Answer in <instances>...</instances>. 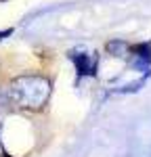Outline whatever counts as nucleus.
<instances>
[{"mask_svg": "<svg viewBox=\"0 0 151 157\" xmlns=\"http://www.w3.org/2000/svg\"><path fill=\"white\" fill-rule=\"evenodd\" d=\"M11 103L21 109H42L50 97V82L42 75H17L6 88Z\"/></svg>", "mask_w": 151, "mask_h": 157, "instance_id": "nucleus-1", "label": "nucleus"}, {"mask_svg": "<svg viewBox=\"0 0 151 157\" xmlns=\"http://www.w3.org/2000/svg\"><path fill=\"white\" fill-rule=\"evenodd\" d=\"M74 61H76V67H78V73L80 75L95 71V63L88 59L86 55H74Z\"/></svg>", "mask_w": 151, "mask_h": 157, "instance_id": "nucleus-2", "label": "nucleus"}, {"mask_svg": "<svg viewBox=\"0 0 151 157\" xmlns=\"http://www.w3.org/2000/svg\"><path fill=\"white\" fill-rule=\"evenodd\" d=\"M107 52L111 55V57H124L126 52H128V44H126L124 40H111V42H107Z\"/></svg>", "mask_w": 151, "mask_h": 157, "instance_id": "nucleus-3", "label": "nucleus"}, {"mask_svg": "<svg viewBox=\"0 0 151 157\" xmlns=\"http://www.w3.org/2000/svg\"><path fill=\"white\" fill-rule=\"evenodd\" d=\"M134 52H137V65H149L151 55H149V44H141V46H134Z\"/></svg>", "mask_w": 151, "mask_h": 157, "instance_id": "nucleus-4", "label": "nucleus"}, {"mask_svg": "<svg viewBox=\"0 0 151 157\" xmlns=\"http://www.w3.org/2000/svg\"><path fill=\"white\" fill-rule=\"evenodd\" d=\"M13 103H11V97H9V90L6 88H0V111L9 109Z\"/></svg>", "mask_w": 151, "mask_h": 157, "instance_id": "nucleus-5", "label": "nucleus"}, {"mask_svg": "<svg viewBox=\"0 0 151 157\" xmlns=\"http://www.w3.org/2000/svg\"><path fill=\"white\" fill-rule=\"evenodd\" d=\"M9 34H11V29H6V32H0V40H2L4 36H9Z\"/></svg>", "mask_w": 151, "mask_h": 157, "instance_id": "nucleus-6", "label": "nucleus"}, {"mask_svg": "<svg viewBox=\"0 0 151 157\" xmlns=\"http://www.w3.org/2000/svg\"><path fill=\"white\" fill-rule=\"evenodd\" d=\"M0 128H2V124H0ZM0 155H2V143H0Z\"/></svg>", "mask_w": 151, "mask_h": 157, "instance_id": "nucleus-7", "label": "nucleus"}]
</instances>
